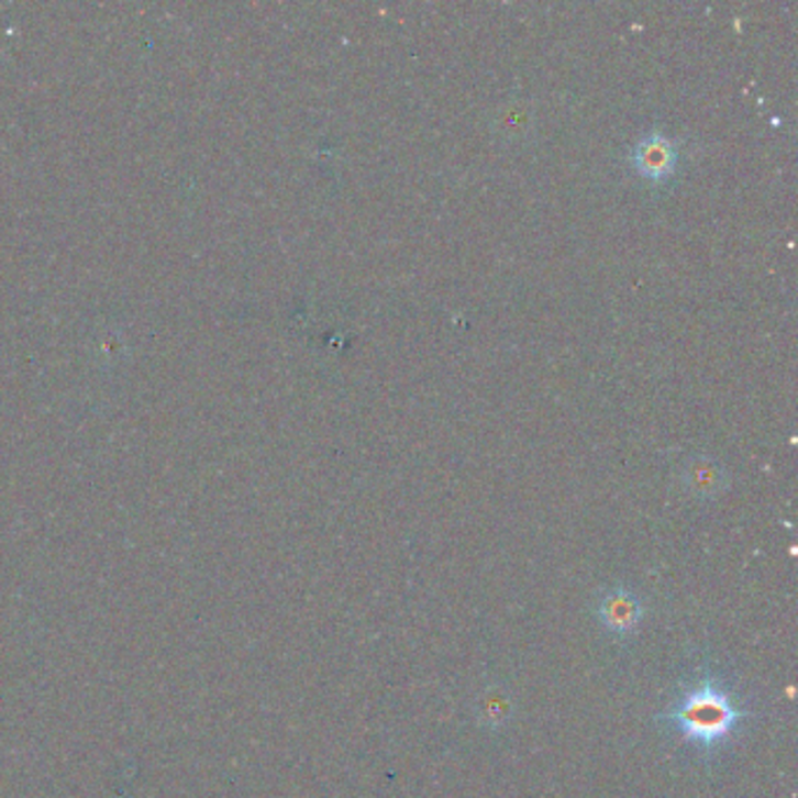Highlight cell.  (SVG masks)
I'll return each instance as SVG.
<instances>
[{
	"label": "cell",
	"mask_w": 798,
	"mask_h": 798,
	"mask_svg": "<svg viewBox=\"0 0 798 798\" xmlns=\"http://www.w3.org/2000/svg\"><path fill=\"white\" fill-rule=\"evenodd\" d=\"M742 717L745 710L733 700L729 688L712 677H702L665 714V723L702 752H714L731 740Z\"/></svg>",
	"instance_id": "6da1fadb"
},
{
	"label": "cell",
	"mask_w": 798,
	"mask_h": 798,
	"mask_svg": "<svg viewBox=\"0 0 798 798\" xmlns=\"http://www.w3.org/2000/svg\"><path fill=\"white\" fill-rule=\"evenodd\" d=\"M597 619L616 638H628L644 619V605L630 588H611L597 605Z\"/></svg>",
	"instance_id": "7a4b0ae2"
},
{
	"label": "cell",
	"mask_w": 798,
	"mask_h": 798,
	"mask_svg": "<svg viewBox=\"0 0 798 798\" xmlns=\"http://www.w3.org/2000/svg\"><path fill=\"white\" fill-rule=\"evenodd\" d=\"M634 167L640 169V174H644L646 178H665L673 174L675 162H677V151L669 138L661 136V134H651L646 138H642L634 148Z\"/></svg>",
	"instance_id": "3957f363"
},
{
	"label": "cell",
	"mask_w": 798,
	"mask_h": 798,
	"mask_svg": "<svg viewBox=\"0 0 798 798\" xmlns=\"http://www.w3.org/2000/svg\"><path fill=\"white\" fill-rule=\"evenodd\" d=\"M688 485H691L694 492L702 497H712L719 492V489H723L721 468L707 459H698L696 464L688 466Z\"/></svg>",
	"instance_id": "277c9868"
}]
</instances>
